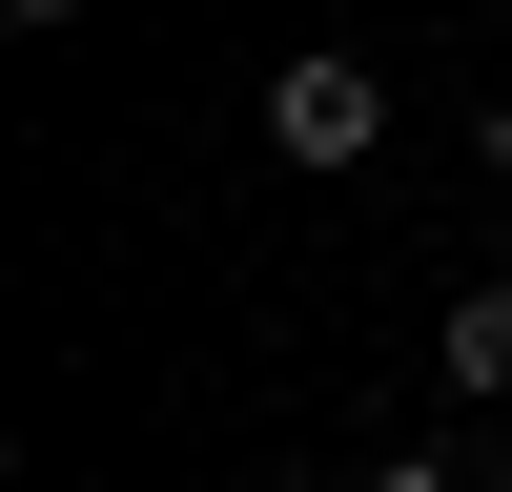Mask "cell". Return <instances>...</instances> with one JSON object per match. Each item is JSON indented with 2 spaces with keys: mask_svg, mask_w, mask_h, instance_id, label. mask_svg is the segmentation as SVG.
<instances>
[{
  "mask_svg": "<svg viewBox=\"0 0 512 492\" xmlns=\"http://www.w3.org/2000/svg\"><path fill=\"white\" fill-rule=\"evenodd\" d=\"M267 164H308V185H369V164H390V82L369 62H267Z\"/></svg>",
  "mask_w": 512,
  "mask_h": 492,
  "instance_id": "1",
  "label": "cell"
},
{
  "mask_svg": "<svg viewBox=\"0 0 512 492\" xmlns=\"http://www.w3.org/2000/svg\"><path fill=\"white\" fill-rule=\"evenodd\" d=\"M431 369H451V390H512V267H492V287H451V328H431Z\"/></svg>",
  "mask_w": 512,
  "mask_h": 492,
  "instance_id": "2",
  "label": "cell"
},
{
  "mask_svg": "<svg viewBox=\"0 0 512 492\" xmlns=\"http://www.w3.org/2000/svg\"><path fill=\"white\" fill-rule=\"evenodd\" d=\"M349 492H492V472H451V451H369Z\"/></svg>",
  "mask_w": 512,
  "mask_h": 492,
  "instance_id": "3",
  "label": "cell"
},
{
  "mask_svg": "<svg viewBox=\"0 0 512 492\" xmlns=\"http://www.w3.org/2000/svg\"><path fill=\"white\" fill-rule=\"evenodd\" d=\"M0 21H21V41H62V21H82V0H0Z\"/></svg>",
  "mask_w": 512,
  "mask_h": 492,
  "instance_id": "4",
  "label": "cell"
},
{
  "mask_svg": "<svg viewBox=\"0 0 512 492\" xmlns=\"http://www.w3.org/2000/svg\"><path fill=\"white\" fill-rule=\"evenodd\" d=\"M492 164H512V103H492Z\"/></svg>",
  "mask_w": 512,
  "mask_h": 492,
  "instance_id": "5",
  "label": "cell"
}]
</instances>
